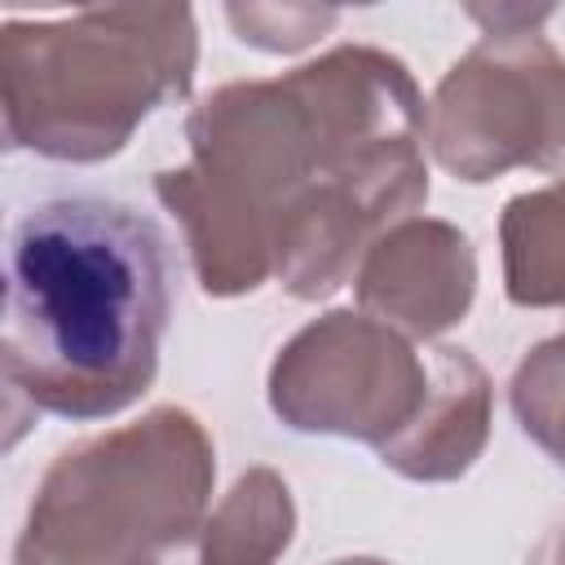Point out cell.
Instances as JSON below:
<instances>
[{
  "instance_id": "1",
  "label": "cell",
  "mask_w": 565,
  "mask_h": 565,
  "mask_svg": "<svg viewBox=\"0 0 565 565\" xmlns=\"http://www.w3.org/2000/svg\"><path fill=\"white\" fill-rule=\"evenodd\" d=\"M424 110L406 62L375 44L212 88L185 119L190 159L154 172L199 287L216 300L265 287L282 216L313 185L424 146Z\"/></svg>"
},
{
  "instance_id": "2",
  "label": "cell",
  "mask_w": 565,
  "mask_h": 565,
  "mask_svg": "<svg viewBox=\"0 0 565 565\" xmlns=\"http://www.w3.org/2000/svg\"><path fill=\"white\" fill-rule=\"evenodd\" d=\"M168 247L128 203L71 194L18 216L4 256L0 366L9 406L110 419L159 375Z\"/></svg>"
},
{
  "instance_id": "3",
  "label": "cell",
  "mask_w": 565,
  "mask_h": 565,
  "mask_svg": "<svg viewBox=\"0 0 565 565\" xmlns=\"http://www.w3.org/2000/svg\"><path fill=\"white\" fill-rule=\"evenodd\" d=\"M199 31L190 4H106L0 26L4 141L57 163H102L137 124L190 97Z\"/></svg>"
},
{
  "instance_id": "4",
  "label": "cell",
  "mask_w": 565,
  "mask_h": 565,
  "mask_svg": "<svg viewBox=\"0 0 565 565\" xmlns=\"http://www.w3.org/2000/svg\"><path fill=\"white\" fill-rule=\"evenodd\" d=\"M216 446L185 406L66 446L35 486L13 565H141L207 516Z\"/></svg>"
},
{
  "instance_id": "5",
  "label": "cell",
  "mask_w": 565,
  "mask_h": 565,
  "mask_svg": "<svg viewBox=\"0 0 565 565\" xmlns=\"http://www.w3.org/2000/svg\"><path fill=\"white\" fill-rule=\"evenodd\" d=\"M424 141L468 185L512 168L565 181V57H556L543 31L481 35L437 79Z\"/></svg>"
},
{
  "instance_id": "6",
  "label": "cell",
  "mask_w": 565,
  "mask_h": 565,
  "mask_svg": "<svg viewBox=\"0 0 565 565\" xmlns=\"http://www.w3.org/2000/svg\"><path fill=\"white\" fill-rule=\"evenodd\" d=\"M269 411L291 433L393 441L428 397V353H415L397 327L331 309L305 322L269 366Z\"/></svg>"
},
{
  "instance_id": "7",
  "label": "cell",
  "mask_w": 565,
  "mask_h": 565,
  "mask_svg": "<svg viewBox=\"0 0 565 565\" xmlns=\"http://www.w3.org/2000/svg\"><path fill=\"white\" fill-rule=\"evenodd\" d=\"M358 309L397 327L406 340H437L459 327L477 296L472 238L437 216L384 230L353 278Z\"/></svg>"
},
{
  "instance_id": "8",
  "label": "cell",
  "mask_w": 565,
  "mask_h": 565,
  "mask_svg": "<svg viewBox=\"0 0 565 565\" xmlns=\"http://www.w3.org/2000/svg\"><path fill=\"white\" fill-rule=\"evenodd\" d=\"M490 415L494 388L486 366L459 344H437L428 349V397L419 415L375 455L406 481H459L490 441Z\"/></svg>"
},
{
  "instance_id": "9",
  "label": "cell",
  "mask_w": 565,
  "mask_h": 565,
  "mask_svg": "<svg viewBox=\"0 0 565 565\" xmlns=\"http://www.w3.org/2000/svg\"><path fill=\"white\" fill-rule=\"evenodd\" d=\"M296 539V503L274 468H247L194 534L154 547L141 565H274Z\"/></svg>"
},
{
  "instance_id": "10",
  "label": "cell",
  "mask_w": 565,
  "mask_h": 565,
  "mask_svg": "<svg viewBox=\"0 0 565 565\" xmlns=\"http://www.w3.org/2000/svg\"><path fill=\"white\" fill-rule=\"evenodd\" d=\"M503 291L521 309H565V181L512 194L499 216Z\"/></svg>"
},
{
  "instance_id": "11",
  "label": "cell",
  "mask_w": 565,
  "mask_h": 565,
  "mask_svg": "<svg viewBox=\"0 0 565 565\" xmlns=\"http://www.w3.org/2000/svg\"><path fill=\"white\" fill-rule=\"evenodd\" d=\"M512 415L521 433L556 463L565 468V331L534 344L508 384Z\"/></svg>"
},
{
  "instance_id": "12",
  "label": "cell",
  "mask_w": 565,
  "mask_h": 565,
  "mask_svg": "<svg viewBox=\"0 0 565 565\" xmlns=\"http://www.w3.org/2000/svg\"><path fill=\"white\" fill-rule=\"evenodd\" d=\"M225 22L234 35L265 53H296L309 49L318 35H327L340 22V9L331 4H225Z\"/></svg>"
},
{
  "instance_id": "13",
  "label": "cell",
  "mask_w": 565,
  "mask_h": 565,
  "mask_svg": "<svg viewBox=\"0 0 565 565\" xmlns=\"http://www.w3.org/2000/svg\"><path fill=\"white\" fill-rule=\"evenodd\" d=\"M463 13L481 26V35H521V31H539V22L552 18V4H494V9L468 4Z\"/></svg>"
},
{
  "instance_id": "14",
  "label": "cell",
  "mask_w": 565,
  "mask_h": 565,
  "mask_svg": "<svg viewBox=\"0 0 565 565\" xmlns=\"http://www.w3.org/2000/svg\"><path fill=\"white\" fill-rule=\"evenodd\" d=\"M525 565H565V525H556V530L530 552Z\"/></svg>"
},
{
  "instance_id": "15",
  "label": "cell",
  "mask_w": 565,
  "mask_h": 565,
  "mask_svg": "<svg viewBox=\"0 0 565 565\" xmlns=\"http://www.w3.org/2000/svg\"><path fill=\"white\" fill-rule=\"evenodd\" d=\"M331 565H388V561H375V556H344V561H331Z\"/></svg>"
}]
</instances>
